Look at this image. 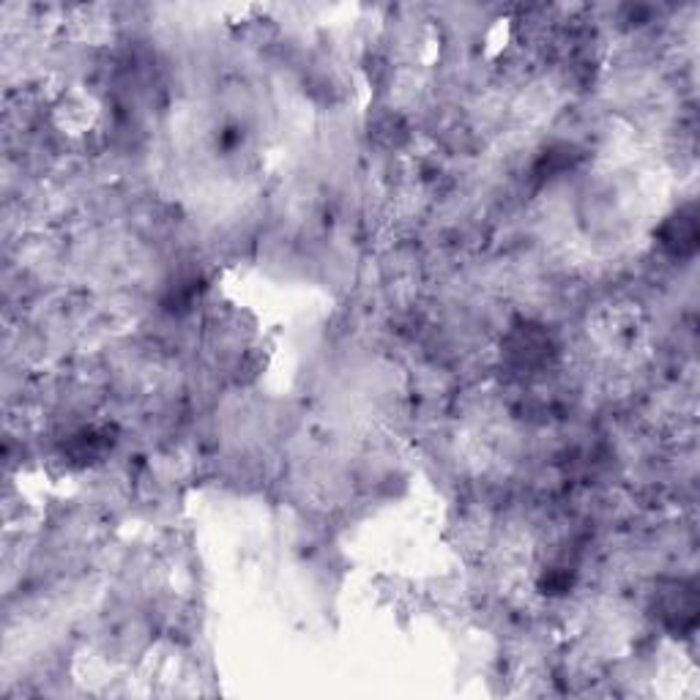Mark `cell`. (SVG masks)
<instances>
[{
  "label": "cell",
  "instance_id": "cell-3",
  "mask_svg": "<svg viewBox=\"0 0 700 700\" xmlns=\"http://www.w3.org/2000/svg\"><path fill=\"white\" fill-rule=\"evenodd\" d=\"M547 350H551V342H547L545 334L520 331L515 337V348L509 353L517 359V364H534L545 362Z\"/></svg>",
  "mask_w": 700,
  "mask_h": 700
},
{
  "label": "cell",
  "instance_id": "cell-2",
  "mask_svg": "<svg viewBox=\"0 0 700 700\" xmlns=\"http://www.w3.org/2000/svg\"><path fill=\"white\" fill-rule=\"evenodd\" d=\"M660 239V246L673 257H689L698 250V219H695L692 212H678L667 219L665 225L656 233Z\"/></svg>",
  "mask_w": 700,
  "mask_h": 700
},
{
  "label": "cell",
  "instance_id": "cell-1",
  "mask_svg": "<svg viewBox=\"0 0 700 700\" xmlns=\"http://www.w3.org/2000/svg\"><path fill=\"white\" fill-rule=\"evenodd\" d=\"M656 613H660L662 624L676 632H689L698 624V594L695 586L689 583H671V589L660 591V602H656Z\"/></svg>",
  "mask_w": 700,
  "mask_h": 700
}]
</instances>
